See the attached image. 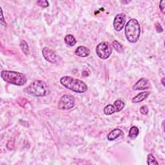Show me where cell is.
<instances>
[{
	"mask_svg": "<svg viewBox=\"0 0 165 165\" xmlns=\"http://www.w3.org/2000/svg\"><path fill=\"white\" fill-rule=\"evenodd\" d=\"M60 82L65 88L77 93H85L88 90V86L85 82L70 76L62 77Z\"/></svg>",
	"mask_w": 165,
	"mask_h": 165,
	"instance_id": "cell-1",
	"label": "cell"
},
{
	"mask_svg": "<svg viewBox=\"0 0 165 165\" xmlns=\"http://www.w3.org/2000/svg\"><path fill=\"white\" fill-rule=\"evenodd\" d=\"M125 34L128 42L137 43L141 35V26L138 21L135 19H130L128 21L125 26Z\"/></svg>",
	"mask_w": 165,
	"mask_h": 165,
	"instance_id": "cell-2",
	"label": "cell"
},
{
	"mask_svg": "<svg viewBox=\"0 0 165 165\" xmlns=\"http://www.w3.org/2000/svg\"><path fill=\"white\" fill-rule=\"evenodd\" d=\"M1 76L6 82L17 86H23L27 82L26 76L24 74L18 72L3 70Z\"/></svg>",
	"mask_w": 165,
	"mask_h": 165,
	"instance_id": "cell-3",
	"label": "cell"
},
{
	"mask_svg": "<svg viewBox=\"0 0 165 165\" xmlns=\"http://www.w3.org/2000/svg\"><path fill=\"white\" fill-rule=\"evenodd\" d=\"M48 87L43 81L36 80L24 89V92L35 97H44L48 93Z\"/></svg>",
	"mask_w": 165,
	"mask_h": 165,
	"instance_id": "cell-4",
	"label": "cell"
},
{
	"mask_svg": "<svg viewBox=\"0 0 165 165\" xmlns=\"http://www.w3.org/2000/svg\"><path fill=\"white\" fill-rule=\"evenodd\" d=\"M98 56L102 59H108L112 53V47L107 41H103L95 48Z\"/></svg>",
	"mask_w": 165,
	"mask_h": 165,
	"instance_id": "cell-5",
	"label": "cell"
},
{
	"mask_svg": "<svg viewBox=\"0 0 165 165\" xmlns=\"http://www.w3.org/2000/svg\"><path fill=\"white\" fill-rule=\"evenodd\" d=\"M75 105V99L72 95L65 94L59 99L58 102V108L63 111L70 110Z\"/></svg>",
	"mask_w": 165,
	"mask_h": 165,
	"instance_id": "cell-6",
	"label": "cell"
},
{
	"mask_svg": "<svg viewBox=\"0 0 165 165\" xmlns=\"http://www.w3.org/2000/svg\"><path fill=\"white\" fill-rule=\"evenodd\" d=\"M126 22V16L125 14L123 13H120L117 14L114 18L113 22L114 28L116 31L120 32L125 25Z\"/></svg>",
	"mask_w": 165,
	"mask_h": 165,
	"instance_id": "cell-7",
	"label": "cell"
},
{
	"mask_svg": "<svg viewBox=\"0 0 165 165\" xmlns=\"http://www.w3.org/2000/svg\"><path fill=\"white\" fill-rule=\"evenodd\" d=\"M42 54L45 60L51 63H56L59 61V57L48 48L45 47L42 50Z\"/></svg>",
	"mask_w": 165,
	"mask_h": 165,
	"instance_id": "cell-8",
	"label": "cell"
},
{
	"mask_svg": "<svg viewBox=\"0 0 165 165\" xmlns=\"http://www.w3.org/2000/svg\"><path fill=\"white\" fill-rule=\"evenodd\" d=\"M149 81L147 79L143 77L141 78L133 86V89L135 90H143L149 88Z\"/></svg>",
	"mask_w": 165,
	"mask_h": 165,
	"instance_id": "cell-9",
	"label": "cell"
},
{
	"mask_svg": "<svg viewBox=\"0 0 165 165\" xmlns=\"http://www.w3.org/2000/svg\"><path fill=\"white\" fill-rule=\"evenodd\" d=\"M75 54L76 56L81 57V58H85L89 56L90 54V50L89 48L85 47V46H79L76 49Z\"/></svg>",
	"mask_w": 165,
	"mask_h": 165,
	"instance_id": "cell-10",
	"label": "cell"
},
{
	"mask_svg": "<svg viewBox=\"0 0 165 165\" xmlns=\"http://www.w3.org/2000/svg\"><path fill=\"white\" fill-rule=\"evenodd\" d=\"M150 92H142L137 94L136 96L132 99V102L134 103H138L143 101L150 95Z\"/></svg>",
	"mask_w": 165,
	"mask_h": 165,
	"instance_id": "cell-11",
	"label": "cell"
},
{
	"mask_svg": "<svg viewBox=\"0 0 165 165\" xmlns=\"http://www.w3.org/2000/svg\"><path fill=\"white\" fill-rule=\"evenodd\" d=\"M123 134V131L122 130L120 129V128H116L109 133L107 136V139L109 141H114L118 138L119 137L121 136Z\"/></svg>",
	"mask_w": 165,
	"mask_h": 165,
	"instance_id": "cell-12",
	"label": "cell"
},
{
	"mask_svg": "<svg viewBox=\"0 0 165 165\" xmlns=\"http://www.w3.org/2000/svg\"><path fill=\"white\" fill-rule=\"evenodd\" d=\"M64 40H65V43L67 45L70 46V47H73V46H74L77 43V41L74 38V36L72 34L67 35L65 37Z\"/></svg>",
	"mask_w": 165,
	"mask_h": 165,
	"instance_id": "cell-13",
	"label": "cell"
},
{
	"mask_svg": "<svg viewBox=\"0 0 165 165\" xmlns=\"http://www.w3.org/2000/svg\"><path fill=\"white\" fill-rule=\"evenodd\" d=\"M113 106H114V108H115L116 112H120L122 111V110L124 108V107H125V104L122 100L117 99L114 103Z\"/></svg>",
	"mask_w": 165,
	"mask_h": 165,
	"instance_id": "cell-14",
	"label": "cell"
},
{
	"mask_svg": "<svg viewBox=\"0 0 165 165\" xmlns=\"http://www.w3.org/2000/svg\"><path fill=\"white\" fill-rule=\"evenodd\" d=\"M139 133V130L138 128L135 126H132L129 130L128 136H129L132 139H134V138H135V137L138 136Z\"/></svg>",
	"mask_w": 165,
	"mask_h": 165,
	"instance_id": "cell-15",
	"label": "cell"
},
{
	"mask_svg": "<svg viewBox=\"0 0 165 165\" xmlns=\"http://www.w3.org/2000/svg\"><path fill=\"white\" fill-rule=\"evenodd\" d=\"M20 47L22 50L23 52L25 55H28L29 54V47L27 42L25 40H21L20 42Z\"/></svg>",
	"mask_w": 165,
	"mask_h": 165,
	"instance_id": "cell-16",
	"label": "cell"
},
{
	"mask_svg": "<svg viewBox=\"0 0 165 165\" xmlns=\"http://www.w3.org/2000/svg\"><path fill=\"white\" fill-rule=\"evenodd\" d=\"M103 111H104V113L107 116L112 115V114H113L114 113L116 112L115 108H114V106L112 104L107 105V106L104 108Z\"/></svg>",
	"mask_w": 165,
	"mask_h": 165,
	"instance_id": "cell-17",
	"label": "cell"
},
{
	"mask_svg": "<svg viewBox=\"0 0 165 165\" xmlns=\"http://www.w3.org/2000/svg\"><path fill=\"white\" fill-rule=\"evenodd\" d=\"M112 47H114V48L115 49L116 51L119 53H123L124 51V48L123 47V46L118 42L117 41H114L112 43Z\"/></svg>",
	"mask_w": 165,
	"mask_h": 165,
	"instance_id": "cell-18",
	"label": "cell"
},
{
	"mask_svg": "<svg viewBox=\"0 0 165 165\" xmlns=\"http://www.w3.org/2000/svg\"><path fill=\"white\" fill-rule=\"evenodd\" d=\"M147 164L148 165H158L159 163L156 161V159H155V157L153 155V154H150L148 155L147 157Z\"/></svg>",
	"mask_w": 165,
	"mask_h": 165,
	"instance_id": "cell-19",
	"label": "cell"
},
{
	"mask_svg": "<svg viewBox=\"0 0 165 165\" xmlns=\"http://www.w3.org/2000/svg\"><path fill=\"white\" fill-rule=\"evenodd\" d=\"M36 3H37L39 7L42 8H47L49 6L48 2L46 1V0H45V1H43V0H39V1H38Z\"/></svg>",
	"mask_w": 165,
	"mask_h": 165,
	"instance_id": "cell-20",
	"label": "cell"
},
{
	"mask_svg": "<svg viewBox=\"0 0 165 165\" xmlns=\"http://www.w3.org/2000/svg\"><path fill=\"white\" fill-rule=\"evenodd\" d=\"M149 112L148 107L146 105H143L140 108V112L142 115H147Z\"/></svg>",
	"mask_w": 165,
	"mask_h": 165,
	"instance_id": "cell-21",
	"label": "cell"
},
{
	"mask_svg": "<svg viewBox=\"0 0 165 165\" xmlns=\"http://www.w3.org/2000/svg\"><path fill=\"white\" fill-rule=\"evenodd\" d=\"M155 28L158 33H161L163 32V29L162 28V26L160 25L159 23H155Z\"/></svg>",
	"mask_w": 165,
	"mask_h": 165,
	"instance_id": "cell-22",
	"label": "cell"
},
{
	"mask_svg": "<svg viewBox=\"0 0 165 165\" xmlns=\"http://www.w3.org/2000/svg\"><path fill=\"white\" fill-rule=\"evenodd\" d=\"M165 1L164 0H163V1L160 2V3H159V8L160 9H161V12L164 14V7H165Z\"/></svg>",
	"mask_w": 165,
	"mask_h": 165,
	"instance_id": "cell-23",
	"label": "cell"
},
{
	"mask_svg": "<svg viewBox=\"0 0 165 165\" xmlns=\"http://www.w3.org/2000/svg\"><path fill=\"white\" fill-rule=\"evenodd\" d=\"M0 9H1V14H2V16H1V17H2V19H1V20H2V21H1V23H2V25H3V23H5L6 24V23H5V20H4V18H3V11H2V7H0Z\"/></svg>",
	"mask_w": 165,
	"mask_h": 165,
	"instance_id": "cell-24",
	"label": "cell"
},
{
	"mask_svg": "<svg viewBox=\"0 0 165 165\" xmlns=\"http://www.w3.org/2000/svg\"><path fill=\"white\" fill-rule=\"evenodd\" d=\"M161 81H162V83H163V86H164V77H163V78L162 79V80H161Z\"/></svg>",
	"mask_w": 165,
	"mask_h": 165,
	"instance_id": "cell-25",
	"label": "cell"
}]
</instances>
